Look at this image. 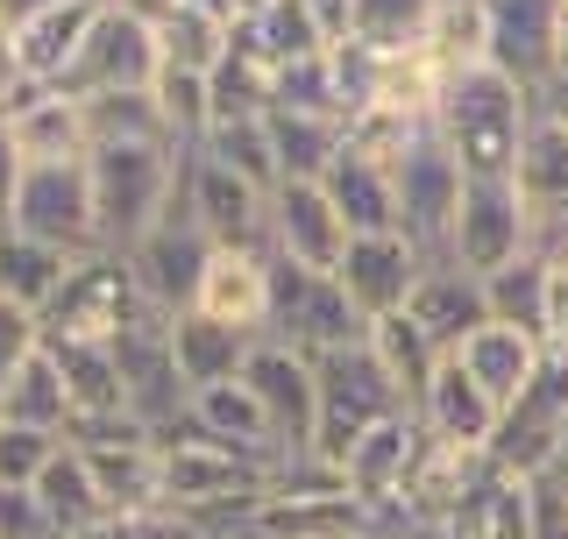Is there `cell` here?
I'll use <instances>...</instances> for the list:
<instances>
[{
  "instance_id": "obj_35",
  "label": "cell",
  "mask_w": 568,
  "mask_h": 539,
  "mask_svg": "<svg viewBox=\"0 0 568 539\" xmlns=\"http://www.w3.org/2000/svg\"><path fill=\"white\" fill-rule=\"evenodd\" d=\"M0 419H8V426H36V434L71 440V390H64L58 363H50V348L36 355V363L14 376L8 390H0Z\"/></svg>"
},
{
  "instance_id": "obj_5",
  "label": "cell",
  "mask_w": 568,
  "mask_h": 539,
  "mask_svg": "<svg viewBox=\"0 0 568 539\" xmlns=\"http://www.w3.org/2000/svg\"><path fill=\"white\" fill-rule=\"evenodd\" d=\"M313 376H320V426H313V455H320V461H334V469L348 461V447L363 440L369 426H384V419H398V411H405L398 384H390L384 363L369 355V340L320 355Z\"/></svg>"
},
{
  "instance_id": "obj_2",
  "label": "cell",
  "mask_w": 568,
  "mask_h": 539,
  "mask_svg": "<svg viewBox=\"0 0 568 539\" xmlns=\"http://www.w3.org/2000/svg\"><path fill=\"white\" fill-rule=\"evenodd\" d=\"M185 150L178 142H93L85 150V185H93V227L100 248L129 256L156 221H171Z\"/></svg>"
},
{
  "instance_id": "obj_53",
  "label": "cell",
  "mask_w": 568,
  "mask_h": 539,
  "mask_svg": "<svg viewBox=\"0 0 568 539\" xmlns=\"http://www.w3.org/2000/svg\"><path fill=\"white\" fill-rule=\"evenodd\" d=\"M555 476H561V490H568V469H555Z\"/></svg>"
},
{
  "instance_id": "obj_16",
  "label": "cell",
  "mask_w": 568,
  "mask_h": 539,
  "mask_svg": "<svg viewBox=\"0 0 568 539\" xmlns=\"http://www.w3.org/2000/svg\"><path fill=\"white\" fill-rule=\"evenodd\" d=\"M242 384L263 398V411H271V434L284 455H313V426H320V376H313V355L284 348V340L263 334L256 355H248Z\"/></svg>"
},
{
  "instance_id": "obj_15",
  "label": "cell",
  "mask_w": 568,
  "mask_h": 539,
  "mask_svg": "<svg viewBox=\"0 0 568 539\" xmlns=\"http://www.w3.org/2000/svg\"><path fill=\"white\" fill-rule=\"evenodd\" d=\"M206 263H213V242L185 221V213L156 221L150 235L129 248V270H135L142 298H150V313H164V319H178V313H192V305H200Z\"/></svg>"
},
{
  "instance_id": "obj_31",
  "label": "cell",
  "mask_w": 568,
  "mask_h": 539,
  "mask_svg": "<svg viewBox=\"0 0 568 539\" xmlns=\"http://www.w3.org/2000/svg\"><path fill=\"white\" fill-rule=\"evenodd\" d=\"M227 35H235L227 14L200 8V0H178L164 22H156V50H164L171 71H200V79H213L221 58H227Z\"/></svg>"
},
{
  "instance_id": "obj_29",
  "label": "cell",
  "mask_w": 568,
  "mask_h": 539,
  "mask_svg": "<svg viewBox=\"0 0 568 539\" xmlns=\"http://www.w3.org/2000/svg\"><path fill=\"white\" fill-rule=\"evenodd\" d=\"M369 355L384 363V376L398 384V398H405V411H419V398H426V384H434V369L448 363V355L426 340V327L413 313H384V319H369Z\"/></svg>"
},
{
  "instance_id": "obj_49",
  "label": "cell",
  "mask_w": 568,
  "mask_h": 539,
  "mask_svg": "<svg viewBox=\"0 0 568 539\" xmlns=\"http://www.w3.org/2000/svg\"><path fill=\"white\" fill-rule=\"evenodd\" d=\"M106 8H129V14H142V22H164L178 0H106Z\"/></svg>"
},
{
  "instance_id": "obj_27",
  "label": "cell",
  "mask_w": 568,
  "mask_h": 539,
  "mask_svg": "<svg viewBox=\"0 0 568 539\" xmlns=\"http://www.w3.org/2000/svg\"><path fill=\"white\" fill-rule=\"evenodd\" d=\"M271 150H277V177H306L320 185L348 150V121L342 114H292V106H271Z\"/></svg>"
},
{
  "instance_id": "obj_37",
  "label": "cell",
  "mask_w": 568,
  "mask_h": 539,
  "mask_svg": "<svg viewBox=\"0 0 568 539\" xmlns=\"http://www.w3.org/2000/svg\"><path fill=\"white\" fill-rule=\"evenodd\" d=\"M248 22H256L263 50H271L277 64H313V58H327V50H334V35L320 29L313 0H256Z\"/></svg>"
},
{
  "instance_id": "obj_30",
  "label": "cell",
  "mask_w": 568,
  "mask_h": 539,
  "mask_svg": "<svg viewBox=\"0 0 568 539\" xmlns=\"http://www.w3.org/2000/svg\"><path fill=\"white\" fill-rule=\"evenodd\" d=\"M327 192H334V206H342L348 235H398V177L384 164L342 150V164L327 171Z\"/></svg>"
},
{
  "instance_id": "obj_54",
  "label": "cell",
  "mask_w": 568,
  "mask_h": 539,
  "mask_svg": "<svg viewBox=\"0 0 568 539\" xmlns=\"http://www.w3.org/2000/svg\"><path fill=\"white\" fill-rule=\"evenodd\" d=\"M363 539H390V532H363Z\"/></svg>"
},
{
  "instance_id": "obj_45",
  "label": "cell",
  "mask_w": 568,
  "mask_h": 539,
  "mask_svg": "<svg viewBox=\"0 0 568 539\" xmlns=\"http://www.w3.org/2000/svg\"><path fill=\"white\" fill-rule=\"evenodd\" d=\"M0 539H58V526L36 505V490H0Z\"/></svg>"
},
{
  "instance_id": "obj_44",
  "label": "cell",
  "mask_w": 568,
  "mask_h": 539,
  "mask_svg": "<svg viewBox=\"0 0 568 539\" xmlns=\"http://www.w3.org/2000/svg\"><path fill=\"white\" fill-rule=\"evenodd\" d=\"M93 539H206L192 526L185 511H135V518H114V526H100Z\"/></svg>"
},
{
  "instance_id": "obj_36",
  "label": "cell",
  "mask_w": 568,
  "mask_h": 539,
  "mask_svg": "<svg viewBox=\"0 0 568 539\" xmlns=\"http://www.w3.org/2000/svg\"><path fill=\"white\" fill-rule=\"evenodd\" d=\"M547 292H555V263L532 248V256H519L511 270H497V277H484V298H490V319H505V327H519L540 340L547 327Z\"/></svg>"
},
{
  "instance_id": "obj_55",
  "label": "cell",
  "mask_w": 568,
  "mask_h": 539,
  "mask_svg": "<svg viewBox=\"0 0 568 539\" xmlns=\"http://www.w3.org/2000/svg\"><path fill=\"white\" fill-rule=\"evenodd\" d=\"M561 8H568V0H561Z\"/></svg>"
},
{
  "instance_id": "obj_33",
  "label": "cell",
  "mask_w": 568,
  "mask_h": 539,
  "mask_svg": "<svg viewBox=\"0 0 568 539\" xmlns=\"http://www.w3.org/2000/svg\"><path fill=\"white\" fill-rule=\"evenodd\" d=\"M200 156H213V164H227L235 177H248L256 192H277V150H271V114H221L200 142Z\"/></svg>"
},
{
  "instance_id": "obj_23",
  "label": "cell",
  "mask_w": 568,
  "mask_h": 539,
  "mask_svg": "<svg viewBox=\"0 0 568 539\" xmlns=\"http://www.w3.org/2000/svg\"><path fill=\"white\" fill-rule=\"evenodd\" d=\"M405 313L426 327V340H434L440 355H455L476 327H490L484 277H469V270H455V263H426V277L413 284V305H405Z\"/></svg>"
},
{
  "instance_id": "obj_3",
  "label": "cell",
  "mask_w": 568,
  "mask_h": 539,
  "mask_svg": "<svg viewBox=\"0 0 568 539\" xmlns=\"http://www.w3.org/2000/svg\"><path fill=\"white\" fill-rule=\"evenodd\" d=\"M156 447H164V511H185V518L242 505V497L271 490V476L284 469V461H271V455H242V447L200 434L192 419L171 426Z\"/></svg>"
},
{
  "instance_id": "obj_47",
  "label": "cell",
  "mask_w": 568,
  "mask_h": 539,
  "mask_svg": "<svg viewBox=\"0 0 568 539\" xmlns=\"http://www.w3.org/2000/svg\"><path fill=\"white\" fill-rule=\"evenodd\" d=\"M22 150H14V135H8V121H0V227H8V213H14V192H22Z\"/></svg>"
},
{
  "instance_id": "obj_7",
  "label": "cell",
  "mask_w": 568,
  "mask_h": 539,
  "mask_svg": "<svg viewBox=\"0 0 568 539\" xmlns=\"http://www.w3.org/2000/svg\"><path fill=\"white\" fill-rule=\"evenodd\" d=\"M519 256H532V206H526L519 177H469L440 263L469 270V277H497V270H511Z\"/></svg>"
},
{
  "instance_id": "obj_43",
  "label": "cell",
  "mask_w": 568,
  "mask_h": 539,
  "mask_svg": "<svg viewBox=\"0 0 568 539\" xmlns=\"http://www.w3.org/2000/svg\"><path fill=\"white\" fill-rule=\"evenodd\" d=\"M36 355H43V319L0 298V390H8L14 376H22V369L36 363Z\"/></svg>"
},
{
  "instance_id": "obj_8",
  "label": "cell",
  "mask_w": 568,
  "mask_h": 539,
  "mask_svg": "<svg viewBox=\"0 0 568 539\" xmlns=\"http://www.w3.org/2000/svg\"><path fill=\"white\" fill-rule=\"evenodd\" d=\"M213 248H271V192H256L227 164L185 150V177H178V206Z\"/></svg>"
},
{
  "instance_id": "obj_12",
  "label": "cell",
  "mask_w": 568,
  "mask_h": 539,
  "mask_svg": "<svg viewBox=\"0 0 568 539\" xmlns=\"http://www.w3.org/2000/svg\"><path fill=\"white\" fill-rule=\"evenodd\" d=\"M426 440H434V434L419 426V411H398V419L369 426V434L348 447V461H342L348 497H355V505H363L369 518H377V532H398L405 482H413L419 455H426Z\"/></svg>"
},
{
  "instance_id": "obj_41",
  "label": "cell",
  "mask_w": 568,
  "mask_h": 539,
  "mask_svg": "<svg viewBox=\"0 0 568 539\" xmlns=\"http://www.w3.org/2000/svg\"><path fill=\"white\" fill-rule=\"evenodd\" d=\"M58 434H36V426H8L0 419V490H36V476L58 455Z\"/></svg>"
},
{
  "instance_id": "obj_50",
  "label": "cell",
  "mask_w": 568,
  "mask_h": 539,
  "mask_svg": "<svg viewBox=\"0 0 568 539\" xmlns=\"http://www.w3.org/2000/svg\"><path fill=\"white\" fill-rule=\"evenodd\" d=\"M43 8H58V0H0V14H8V22H29V14H43Z\"/></svg>"
},
{
  "instance_id": "obj_18",
  "label": "cell",
  "mask_w": 568,
  "mask_h": 539,
  "mask_svg": "<svg viewBox=\"0 0 568 539\" xmlns=\"http://www.w3.org/2000/svg\"><path fill=\"white\" fill-rule=\"evenodd\" d=\"M156 79H164L156 22H142V14H129V8H106L64 93H150Z\"/></svg>"
},
{
  "instance_id": "obj_20",
  "label": "cell",
  "mask_w": 568,
  "mask_h": 539,
  "mask_svg": "<svg viewBox=\"0 0 568 539\" xmlns=\"http://www.w3.org/2000/svg\"><path fill=\"white\" fill-rule=\"evenodd\" d=\"M334 277H342V292L355 298L363 319H384V313H405V305H413V284L426 277V256L405 235H355Z\"/></svg>"
},
{
  "instance_id": "obj_4",
  "label": "cell",
  "mask_w": 568,
  "mask_h": 539,
  "mask_svg": "<svg viewBox=\"0 0 568 539\" xmlns=\"http://www.w3.org/2000/svg\"><path fill=\"white\" fill-rule=\"evenodd\" d=\"M36 319H43V340H93V348H114L135 319H150V298H142L129 256L93 248V256L71 263V277L58 284V298Z\"/></svg>"
},
{
  "instance_id": "obj_10",
  "label": "cell",
  "mask_w": 568,
  "mask_h": 539,
  "mask_svg": "<svg viewBox=\"0 0 568 539\" xmlns=\"http://www.w3.org/2000/svg\"><path fill=\"white\" fill-rule=\"evenodd\" d=\"M398 235L419 248L426 263L448 256V235H455V206H462V164L448 156V142H440L434 129L413 135V150L398 156Z\"/></svg>"
},
{
  "instance_id": "obj_26",
  "label": "cell",
  "mask_w": 568,
  "mask_h": 539,
  "mask_svg": "<svg viewBox=\"0 0 568 539\" xmlns=\"http://www.w3.org/2000/svg\"><path fill=\"white\" fill-rule=\"evenodd\" d=\"M171 348H178V376H185L192 390H206V384H235L248 369L256 334L221 327V319H206V313H178L171 319Z\"/></svg>"
},
{
  "instance_id": "obj_13",
  "label": "cell",
  "mask_w": 568,
  "mask_h": 539,
  "mask_svg": "<svg viewBox=\"0 0 568 539\" xmlns=\"http://www.w3.org/2000/svg\"><path fill=\"white\" fill-rule=\"evenodd\" d=\"M561 0H484V64L540 93L561 64Z\"/></svg>"
},
{
  "instance_id": "obj_42",
  "label": "cell",
  "mask_w": 568,
  "mask_h": 539,
  "mask_svg": "<svg viewBox=\"0 0 568 539\" xmlns=\"http://www.w3.org/2000/svg\"><path fill=\"white\" fill-rule=\"evenodd\" d=\"M277 106H292V114H342V85H334V58H313V64H284L277 79Z\"/></svg>"
},
{
  "instance_id": "obj_48",
  "label": "cell",
  "mask_w": 568,
  "mask_h": 539,
  "mask_svg": "<svg viewBox=\"0 0 568 539\" xmlns=\"http://www.w3.org/2000/svg\"><path fill=\"white\" fill-rule=\"evenodd\" d=\"M532 106H540V114L555 121V129H568V79H547L540 93H532Z\"/></svg>"
},
{
  "instance_id": "obj_38",
  "label": "cell",
  "mask_w": 568,
  "mask_h": 539,
  "mask_svg": "<svg viewBox=\"0 0 568 539\" xmlns=\"http://www.w3.org/2000/svg\"><path fill=\"white\" fill-rule=\"evenodd\" d=\"M156 93V114H164V129L178 150H200L206 129L221 121V100H213V79H200V71H171L164 64V79L150 85Z\"/></svg>"
},
{
  "instance_id": "obj_51",
  "label": "cell",
  "mask_w": 568,
  "mask_h": 539,
  "mask_svg": "<svg viewBox=\"0 0 568 539\" xmlns=\"http://www.w3.org/2000/svg\"><path fill=\"white\" fill-rule=\"evenodd\" d=\"M555 79H568V14H561V64H555Z\"/></svg>"
},
{
  "instance_id": "obj_32",
  "label": "cell",
  "mask_w": 568,
  "mask_h": 539,
  "mask_svg": "<svg viewBox=\"0 0 568 539\" xmlns=\"http://www.w3.org/2000/svg\"><path fill=\"white\" fill-rule=\"evenodd\" d=\"M526 526H532V482L505 476V469H490L469 490V505L448 518L455 539H526Z\"/></svg>"
},
{
  "instance_id": "obj_19",
  "label": "cell",
  "mask_w": 568,
  "mask_h": 539,
  "mask_svg": "<svg viewBox=\"0 0 568 539\" xmlns=\"http://www.w3.org/2000/svg\"><path fill=\"white\" fill-rule=\"evenodd\" d=\"M100 14H106V0H58V8L14 22V71H22L29 85H71V71H79L85 43H93Z\"/></svg>"
},
{
  "instance_id": "obj_40",
  "label": "cell",
  "mask_w": 568,
  "mask_h": 539,
  "mask_svg": "<svg viewBox=\"0 0 568 539\" xmlns=\"http://www.w3.org/2000/svg\"><path fill=\"white\" fill-rule=\"evenodd\" d=\"M85 100V129L93 142H171L156 93H79Z\"/></svg>"
},
{
  "instance_id": "obj_52",
  "label": "cell",
  "mask_w": 568,
  "mask_h": 539,
  "mask_svg": "<svg viewBox=\"0 0 568 539\" xmlns=\"http://www.w3.org/2000/svg\"><path fill=\"white\" fill-rule=\"evenodd\" d=\"M555 270H561V277H568V242H561V248H555Z\"/></svg>"
},
{
  "instance_id": "obj_9",
  "label": "cell",
  "mask_w": 568,
  "mask_h": 539,
  "mask_svg": "<svg viewBox=\"0 0 568 539\" xmlns=\"http://www.w3.org/2000/svg\"><path fill=\"white\" fill-rule=\"evenodd\" d=\"M0 235H29L43 248H64V256H93L100 227H93V185H85V156L79 164H29L22 192H14V213Z\"/></svg>"
},
{
  "instance_id": "obj_28",
  "label": "cell",
  "mask_w": 568,
  "mask_h": 539,
  "mask_svg": "<svg viewBox=\"0 0 568 539\" xmlns=\"http://www.w3.org/2000/svg\"><path fill=\"white\" fill-rule=\"evenodd\" d=\"M36 505H43V518L58 526V539H93V532L106 526L100 482H93V469H85V455H79L71 440L50 455V469L36 476Z\"/></svg>"
},
{
  "instance_id": "obj_34",
  "label": "cell",
  "mask_w": 568,
  "mask_h": 539,
  "mask_svg": "<svg viewBox=\"0 0 568 539\" xmlns=\"http://www.w3.org/2000/svg\"><path fill=\"white\" fill-rule=\"evenodd\" d=\"M71 263L79 256H64V248H43L29 235H0V298L22 305V313H43L58 298V284L71 277Z\"/></svg>"
},
{
  "instance_id": "obj_14",
  "label": "cell",
  "mask_w": 568,
  "mask_h": 539,
  "mask_svg": "<svg viewBox=\"0 0 568 539\" xmlns=\"http://www.w3.org/2000/svg\"><path fill=\"white\" fill-rule=\"evenodd\" d=\"M348 221L342 206H334L327 177L306 185V177H292V185L271 192V256L277 263H298V270H320V277H334L348 256Z\"/></svg>"
},
{
  "instance_id": "obj_24",
  "label": "cell",
  "mask_w": 568,
  "mask_h": 539,
  "mask_svg": "<svg viewBox=\"0 0 568 539\" xmlns=\"http://www.w3.org/2000/svg\"><path fill=\"white\" fill-rule=\"evenodd\" d=\"M497 419H505V411H497V398L448 355V363L434 369V384H426V398H419V426H426L434 440H448V447H484V455H490Z\"/></svg>"
},
{
  "instance_id": "obj_1",
  "label": "cell",
  "mask_w": 568,
  "mask_h": 539,
  "mask_svg": "<svg viewBox=\"0 0 568 539\" xmlns=\"http://www.w3.org/2000/svg\"><path fill=\"white\" fill-rule=\"evenodd\" d=\"M526 129H532V93L490 64H462L434 114V135L448 142L462 177H519Z\"/></svg>"
},
{
  "instance_id": "obj_25",
  "label": "cell",
  "mask_w": 568,
  "mask_h": 539,
  "mask_svg": "<svg viewBox=\"0 0 568 539\" xmlns=\"http://www.w3.org/2000/svg\"><path fill=\"white\" fill-rule=\"evenodd\" d=\"M455 363L476 376V384L497 398V411L505 405H519L526 390H532V376L547 369V348L532 334H519V327H505V319H490V327H476L469 340L455 348Z\"/></svg>"
},
{
  "instance_id": "obj_6",
  "label": "cell",
  "mask_w": 568,
  "mask_h": 539,
  "mask_svg": "<svg viewBox=\"0 0 568 539\" xmlns=\"http://www.w3.org/2000/svg\"><path fill=\"white\" fill-rule=\"evenodd\" d=\"M369 334V319L355 313V298L342 292V277H320V270H298V263H277L271 256V340L298 355H334V348H355Z\"/></svg>"
},
{
  "instance_id": "obj_11",
  "label": "cell",
  "mask_w": 568,
  "mask_h": 539,
  "mask_svg": "<svg viewBox=\"0 0 568 539\" xmlns=\"http://www.w3.org/2000/svg\"><path fill=\"white\" fill-rule=\"evenodd\" d=\"M114 363H121V390H129V419L142 434L164 440L171 426H185L192 384L178 376V348H171V319L164 313L135 319V327L114 340Z\"/></svg>"
},
{
  "instance_id": "obj_21",
  "label": "cell",
  "mask_w": 568,
  "mask_h": 539,
  "mask_svg": "<svg viewBox=\"0 0 568 539\" xmlns=\"http://www.w3.org/2000/svg\"><path fill=\"white\" fill-rule=\"evenodd\" d=\"M192 313H206V319H221V327H242V334L263 340L271 334V248H213Z\"/></svg>"
},
{
  "instance_id": "obj_17",
  "label": "cell",
  "mask_w": 568,
  "mask_h": 539,
  "mask_svg": "<svg viewBox=\"0 0 568 539\" xmlns=\"http://www.w3.org/2000/svg\"><path fill=\"white\" fill-rule=\"evenodd\" d=\"M0 121H8L22 164H79V156L93 150L85 100L64 93V85H29V79H14L8 100H0Z\"/></svg>"
},
{
  "instance_id": "obj_22",
  "label": "cell",
  "mask_w": 568,
  "mask_h": 539,
  "mask_svg": "<svg viewBox=\"0 0 568 539\" xmlns=\"http://www.w3.org/2000/svg\"><path fill=\"white\" fill-rule=\"evenodd\" d=\"M79 455H85V469L100 482L106 526H114V518H135V511H164V447L150 434L100 440V447H79Z\"/></svg>"
},
{
  "instance_id": "obj_39",
  "label": "cell",
  "mask_w": 568,
  "mask_h": 539,
  "mask_svg": "<svg viewBox=\"0 0 568 539\" xmlns=\"http://www.w3.org/2000/svg\"><path fill=\"white\" fill-rule=\"evenodd\" d=\"M434 14H440V0H355L348 43H369V50H413V43H426Z\"/></svg>"
},
{
  "instance_id": "obj_46",
  "label": "cell",
  "mask_w": 568,
  "mask_h": 539,
  "mask_svg": "<svg viewBox=\"0 0 568 539\" xmlns=\"http://www.w3.org/2000/svg\"><path fill=\"white\" fill-rule=\"evenodd\" d=\"M526 539H568V490L561 476H532V526Z\"/></svg>"
}]
</instances>
